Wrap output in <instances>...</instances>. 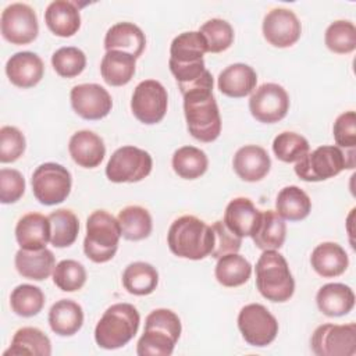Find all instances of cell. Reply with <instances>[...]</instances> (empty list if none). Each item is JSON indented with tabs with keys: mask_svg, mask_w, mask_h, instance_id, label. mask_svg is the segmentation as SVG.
Here are the masks:
<instances>
[{
	"mask_svg": "<svg viewBox=\"0 0 356 356\" xmlns=\"http://www.w3.org/2000/svg\"><path fill=\"white\" fill-rule=\"evenodd\" d=\"M121 227L117 218L104 210L93 211L86 221L85 254L95 263H106L117 252Z\"/></svg>",
	"mask_w": 356,
	"mask_h": 356,
	"instance_id": "cell-6",
	"label": "cell"
},
{
	"mask_svg": "<svg viewBox=\"0 0 356 356\" xmlns=\"http://www.w3.org/2000/svg\"><path fill=\"white\" fill-rule=\"evenodd\" d=\"M140 316L134 305H111L95 328V339L100 348L117 349L127 345L136 334Z\"/></svg>",
	"mask_w": 356,
	"mask_h": 356,
	"instance_id": "cell-4",
	"label": "cell"
},
{
	"mask_svg": "<svg viewBox=\"0 0 356 356\" xmlns=\"http://www.w3.org/2000/svg\"><path fill=\"white\" fill-rule=\"evenodd\" d=\"M71 106L85 120L104 118L113 107L110 93L97 83H81L71 89Z\"/></svg>",
	"mask_w": 356,
	"mask_h": 356,
	"instance_id": "cell-15",
	"label": "cell"
},
{
	"mask_svg": "<svg viewBox=\"0 0 356 356\" xmlns=\"http://www.w3.org/2000/svg\"><path fill=\"white\" fill-rule=\"evenodd\" d=\"M256 71L242 63L231 64L218 75V89L229 97H245L256 88Z\"/></svg>",
	"mask_w": 356,
	"mask_h": 356,
	"instance_id": "cell-24",
	"label": "cell"
},
{
	"mask_svg": "<svg viewBox=\"0 0 356 356\" xmlns=\"http://www.w3.org/2000/svg\"><path fill=\"white\" fill-rule=\"evenodd\" d=\"M15 238L21 249L38 250L46 248L50 241L49 217L40 213H28L22 216L15 227Z\"/></svg>",
	"mask_w": 356,
	"mask_h": 356,
	"instance_id": "cell-21",
	"label": "cell"
},
{
	"mask_svg": "<svg viewBox=\"0 0 356 356\" xmlns=\"http://www.w3.org/2000/svg\"><path fill=\"white\" fill-rule=\"evenodd\" d=\"M238 328L243 339L252 346H267L278 334L277 318L259 303H250L238 314Z\"/></svg>",
	"mask_w": 356,
	"mask_h": 356,
	"instance_id": "cell-10",
	"label": "cell"
},
{
	"mask_svg": "<svg viewBox=\"0 0 356 356\" xmlns=\"http://www.w3.org/2000/svg\"><path fill=\"white\" fill-rule=\"evenodd\" d=\"M168 106V96L165 88L154 79H146L136 85L131 108L134 115L143 124H156L160 122Z\"/></svg>",
	"mask_w": 356,
	"mask_h": 356,
	"instance_id": "cell-12",
	"label": "cell"
},
{
	"mask_svg": "<svg viewBox=\"0 0 356 356\" xmlns=\"http://www.w3.org/2000/svg\"><path fill=\"white\" fill-rule=\"evenodd\" d=\"M302 26L296 14L288 8H274L263 19V35L275 47H289L300 38Z\"/></svg>",
	"mask_w": 356,
	"mask_h": 356,
	"instance_id": "cell-16",
	"label": "cell"
},
{
	"mask_svg": "<svg viewBox=\"0 0 356 356\" xmlns=\"http://www.w3.org/2000/svg\"><path fill=\"white\" fill-rule=\"evenodd\" d=\"M47 28L57 36L70 38L81 26V15L76 3L67 0L51 1L44 13Z\"/></svg>",
	"mask_w": 356,
	"mask_h": 356,
	"instance_id": "cell-22",
	"label": "cell"
},
{
	"mask_svg": "<svg viewBox=\"0 0 356 356\" xmlns=\"http://www.w3.org/2000/svg\"><path fill=\"white\" fill-rule=\"evenodd\" d=\"M71 174L57 163L40 164L32 175V191L35 197L46 206L64 202L71 192Z\"/></svg>",
	"mask_w": 356,
	"mask_h": 356,
	"instance_id": "cell-9",
	"label": "cell"
},
{
	"mask_svg": "<svg viewBox=\"0 0 356 356\" xmlns=\"http://www.w3.org/2000/svg\"><path fill=\"white\" fill-rule=\"evenodd\" d=\"M10 305L15 314L22 317H32L43 309L44 295L39 286L21 284L13 289Z\"/></svg>",
	"mask_w": 356,
	"mask_h": 356,
	"instance_id": "cell-39",
	"label": "cell"
},
{
	"mask_svg": "<svg viewBox=\"0 0 356 356\" xmlns=\"http://www.w3.org/2000/svg\"><path fill=\"white\" fill-rule=\"evenodd\" d=\"M317 356H353L356 353V324H323L312 335Z\"/></svg>",
	"mask_w": 356,
	"mask_h": 356,
	"instance_id": "cell-11",
	"label": "cell"
},
{
	"mask_svg": "<svg viewBox=\"0 0 356 356\" xmlns=\"http://www.w3.org/2000/svg\"><path fill=\"white\" fill-rule=\"evenodd\" d=\"M217 281L228 288L243 285L252 274L250 263L238 253H228L218 259L216 264Z\"/></svg>",
	"mask_w": 356,
	"mask_h": 356,
	"instance_id": "cell-35",
	"label": "cell"
},
{
	"mask_svg": "<svg viewBox=\"0 0 356 356\" xmlns=\"http://www.w3.org/2000/svg\"><path fill=\"white\" fill-rule=\"evenodd\" d=\"M232 165L241 179L246 182H256L268 174L271 160L263 147L246 145L235 153Z\"/></svg>",
	"mask_w": 356,
	"mask_h": 356,
	"instance_id": "cell-19",
	"label": "cell"
},
{
	"mask_svg": "<svg viewBox=\"0 0 356 356\" xmlns=\"http://www.w3.org/2000/svg\"><path fill=\"white\" fill-rule=\"evenodd\" d=\"M309 149L307 139L295 132H281L273 140V152L284 163H298L309 153Z\"/></svg>",
	"mask_w": 356,
	"mask_h": 356,
	"instance_id": "cell-40",
	"label": "cell"
},
{
	"mask_svg": "<svg viewBox=\"0 0 356 356\" xmlns=\"http://www.w3.org/2000/svg\"><path fill=\"white\" fill-rule=\"evenodd\" d=\"M49 324L57 335H74L83 324V310L76 302L61 299L51 306L49 312Z\"/></svg>",
	"mask_w": 356,
	"mask_h": 356,
	"instance_id": "cell-29",
	"label": "cell"
},
{
	"mask_svg": "<svg viewBox=\"0 0 356 356\" xmlns=\"http://www.w3.org/2000/svg\"><path fill=\"white\" fill-rule=\"evenodd\" d=\"M159 282L157 270L145 261H135L125 267L122 273L124 288L138 296L152 293Z\"/></svg>",
	"mask_w": 356,
	"mask_h": 356,
	"instance_id": "cell-33",
	"label": "cell"
},
{
	"mask_svg": "<svg viewBox=\"0 0 356 356\" xmlns=\"http://www.w3.org/2000/svg\"><path fill=\"white\" fill-rule=\"evenodd\" d=\"M256 286L271 302H286L295 291V281L285 257L277 250H264L256 263Z\"/></svg>",
	"mask_w": 356,
	"mask_h": 356,
	"instance_id": "cell-5",
	"label": "cell"
},
{
	"mask_svg": "<svg viewBox=\"0 0 356 356\" xmlns=\"http://www.w3.org/2000/svg\"><path fill=\"white\" fill-rule=\"evenodd\" d=\"M68 150L72 160L85 168L97 167L106 154L103 139L88 129L78 131L71 136Z\"/></svg>",
	"mask_w": 356,
	"mask_h": 356,
	"instance_id": "cell-20",
	"label": "cell"
},
{
	"mask_svg": "<svg viewBox=\"0 0 356 356\" xmlns=\"http://www.w3.org/2000/svg\"><path fill=\"white\" fill-rule=\"evenodd\" d=\"M261 220V211L254 207L248 197H235L231 200L224 213V224L235 235L252 236Z\"/></svg>",
	"mask_w": 356,
	"mask_h": 356,
	"instance_id": "cell-17",
	"label": "cell"
},
{
	"mask_svg": "<svg viewBox=\"0 0 356 356\" xmlns=\"http://www.w3.org/2000/svg\"><path fill=\"white\" fill-rule=\"evenodd\" d=\"M327 47L338 54H348L356 49V28L350 21L332 22L324 36Z\"/></svg>",
	"mask_w": 356,
	"mask_h": 356,
	"instance_id": "cell-41",
	"label": "cell"
},
{
	"mask_svg": "<svg viewBox=\"0 0 356 356\" xmlns=\"http://www.w3.org/2000/svg\"><path fill=\"white\" fill-rule=\"evenodd\" d=\"M135 67L136 58L134 56L118 50H110L103 56L100 72L106 83L111 86H122L132 79Z\"/></svg>",
	"mask_w": 356,
	"mask_h": 356,
	"instance_id": "cell-30",
	"label": "cell"
},
{
	"mask_svg": "<svg viewBox=\"0 0 356 356\" xmlns=\"http://www.w3.org/2000/svg\"><path fill=\"white\" fill-rule=\"evenodd\" d=\"M249 110L260 122H278L289 110V96L278 83H263L252 93Z\"/></svg>",
	"mask_w": 356,
	"mask_h": 356,
	"instance_id": "cell-14",
	"label": "cell"
},
{
	"mask_svg": "<svg viewBox=\"0 0 356 356\" xmlns=\"http://www.w3.org/2000/svg\"><path fill=\"white\" fill-rule=\"evenodd\" d=\"M25 191L22 174L13 168L0 170V202L4 204L17 202Z\"/></svg>",
	"mask_w": 356,
	"mask_h": 356,
	"instance_id": "cell-47",
	"label": "cell"
},
{
	"mask_svg": "<svg viewBox=\"0 0 356 356\" xmlns=\"http://www.w3.org/2000/svg\"><path fill=\"white\" fill-rule=\"evenodd\" d=\"M209 165L207 156L195 146H182L172 156L174 171L185 179H196L202 177Z\"/></svg>",
	"mask_w": 356,
	"mask_h": 356,
	"instance_id": "cell-38",
	"label": "cell"
},
{
	"mask_svg": "<svg viewBox=\"0 0 356 356\" xmlns=\"http://www.w3.org/2000/svg\"><path fill=\"white\" fill-rule=\"evenodd\" d=\"M211 229L214 234V248L210 253L211 257L220 259L228 253H236L241 249L242 238L229 231L224 221H216L211 225Z\"/></svg>",
	"mask_w": 356,
	"mask_h": 356,
	"instance_id": "cell-46",
	"label": "cell"
},
{
	"mask_svg": "<svg viewBox=\"0 0 356 356\" xmlns=\"http://www.w3.org/2000/svg\"><path fill=\"white\" fill-rule=\"evenodd\" d=\"M50 222V242L54 248L71 246L78 236L79 221L76 216L68 209H60L49 216Z\"/></svg>",
	"mask_w": 356,
	"mask_h": 356,
	"instance_id": "cell-37",
	"label": "cell"
},
{
	"mask_svg": "<svg viewBox=\"0 0 356 356\" xmlns=\"http://www.w3.org/2000/svg\"><path fill=\"white\" fill-rule=\"evenodd\" d=\"M345 168H353L337 146H320L307 153L295 165L296 175L303 181L317 182L338 175Z\"/></svg>",
	"mask_w": 356,
	"mask_h": 356,
	"instance_id": "cell-7",
	"label": "cell"
},
{
	"mask_svg": "<svg viewBox=\"0 0 356 356\" xmlns=\"http://www.w3.org/2000/svg\"><path fill=\"white\" fill-rule=\"evenodd\" d=\"M51 353V343L49 337L35 327L19 328L11 341V346L4 352L8 355H33L49 356Z\"/></svg>",
	"mask_w": 356,
	"mask_h": 356,
	"instance_id": "cell-32",
	"label": "cell"
},
{
	"mask_svg": "<svg viewBox=\"0 0 356 356\" xmlns=\"http://www.w3.org/2000/svg\"><path fill=\"white\" fill-rule=\"evenodd\" d=\"M334 139L342 147L353 149L356 145V113L346 111L334 122Z\"/></svg>",
	"mask_w": 356,
	"mask_h": 356,
	"instance_id": "cell-48",
	"label": "cell"
},
{
	"mask_svg": "<svg viewBox=\"0 0 356 356\" xmlns=\"http://www.w3.org/2000/svg\"><path fill=\"white\" fill-rule=\"evenodd\" d=\"M207 51V42L197 31L184 32L174 38L170 47L168 65H189L203 60Z\"/></svg>",
	"mask_w": 356,
	"mask_h": 356,
	"instance_id": "cell-27",
	"label": "cell"
},
{
	"mask_svg": "<svg viewBox=\"0 0 356 356\" xmlns=\"http://www.w3.org/2000/svg\"><path fill=\"white\" fill-rule=\"evenodd\" d=\"M179 335V317L168 309H156L146 317L136 353L139 356H170Z\"/></svg>",
	"mask_w": 356,
	"mask_h": 356,
	"instance_id": "cell-3",
	"label": "cell"
},
{
	"mask_svg": "<svg viewBox=\"0 0 356 356\" xmlns=\"http://www.w3.org/2000/svg\"><path fill=\"white\" fill-rule=\"evenodd\" d=\"M153 167L152 156L135 146H122L117 149L107 165L106 175L111 182H138L146 178Z\"/></svg>",
	"mask_w": 356,
	"mask_h": 356,
	"instance_id": "cell-8",
	"label": "cell"
},
{
	"mask_svg": "<svg viewBox=\"0 0 356 356\" xmlns=\"http://www.w3.org/2000/svg\"><path fill=\"white\" fill-rule=\"evenodd\" d=\"M286 236V224L274 210L261 211V220L252 235L254 245L261 250H275L284 245Z\"/></svg>",
	"mask_w": 356,
	"mask_h": 356,
	"instance_id": "cell-31",
	"label": "cell"
},
{
	"mask_svg": "<svg viewBox=\"0 0 356 356\" xmlns=\"http://www.w3.org/2000/svg\"><path fill=\"white\" fill-rule=\"evenodd\" d=\"M199 32L204 36L207 42V51L210 53L224 51L234 42L232 26L229 25V22L220 18L209 19L200 26Z\"/></svg>",
	"mask_w": 356,
	"mask_h": 356,
	"instance_id": "cell-43",
	"label": "cell"
},
{
	"mask_svg": "<svg viewBox=\"0 0 356 356\" xmlns=\"http://www.w3.org/2000/svg\"><path fill=\"white\" fill-rule=\"evenodd\" d=\"M277 213L289 221H299L309 216L312 210L310 197L299 186L291 185L280 191L275 202Z\"/></svg>",
	"mask_w": 356,
	"mask_h": 356,
	"instance_id": "cell-34",
	"label": "cell"
},
{
	"mask_svg": "<svg viewBox=\"0 0 356 356\" xmlns=\"http://www.w3.org/2000/svg\"><path fill=\"white\" fill-rule=\"evenodd\" d=\"M53 281L61 291L74 292L83 286L86 270L76 260H61L53 270Z\"/></svg>",
	"mask_w": 356,
	"mask_h": 356,
	"instance_id": "cell-44",
	"label": "cell"
},
{
	"mask_svg": "<svg viewBox=\"0 0 356 356\" xmlns=\"http://www.w3.org/2000/svg\"><path fill=\"white\" fill-rule=\"evenodd\" d=\"M167 242L175 256L200 260L211 253L214 248V234L211 227L197 217L182 216L171 224Z\"/></svg>",
	"mask_w": 356,
	"mask_h": 356,
	"instance_id": "cell-2",
	"label": "cell"
},
{
	"mask_svg": "<svg viewBox=\"0 0 356 356\" xmlns=\"http://www.w3.org/2000/svg\"><path fill=\"white\" fill-rule=\"evenodd\" d=\"M54 254L46 248L38 250L19 249L15 253V268L28 280H46L54 270Z\"/></svg>",
	"mask_w": 356,
	"mask_h": 356,
	"instance_id": "cell-28",
	"label": "cell"
},
{
	"mask_svg": "<svg viewBox=\"0 0 356 356\" xmlns=\"http://www.w3.org/2000/svg\"><path fill=\"white\" fill-rule=\"evenodd\" d=\"M121 235L128 241H140L150 235L153 222L150 213L140 206H128L118 213Z\"/></svg>",
	"mask_w": 356,
	"mask_h": 356,
	"instance_id": "cell-36",
	"label": "cell"
},
{
	"mask_svg": "<svg viewBox=\"0 0 356 356\" xmlns=\"http://www.w3.org/2000/svg\"><path fill=\"white\" fill-rule=\"evenodd\" d=\"M316 302L323 314L328 317H341L353 309L355 293L345 284H325L318 289Z\"/></svg>",
	"mask_w": 356,
	"mask_h": 356,
	"instance_id": "cell-25",
	"label": "cell"
},
{
	"mask_svg": "<svg viewBox=\"0 0 356 356\" xmlns=\"http://www.w3.org/2000/svg\"><path fill=\"white\" fill-rule=\"evenodd\" d=\"M310 263L318 275L332 278L345 273L349 259L341 245L335 242H323L314 248Z\"/></svg>",
	"mask_w": 356,
	"mask_h": 356,
	"instance_id": "cell-26",
	"label": "cell"
},
{
	"mask_svg": "<svg viewBox=\"0 0 356 356\" xmlns=\"http://www.w3.org/2000/svg\"><path fill=\"white\" fill-rule=\"evenodd\" d=\"M25 150V136L15 127H3L0 129V161L13 163L18 160Z\"/></svg>",
	"mask_w": 356,
	"mask_h": 356,
	"instance_id": "cell-45",
	"label": "cell"
},
{
	"mask_svg": "<svg viewBox=\"0 0 356 356\" xmlns=\"http://www.w3.org/2000/svg\"><path fill=\"white\" fill-rule=\"evenodd\" d=\"M146 46L145 33L132 22H118L113 25L104 38L107 51L118 50L138 58Z\"/></svg>",
	"mask_w": 356,
	"mask_h": 356,
	"instance_id": "cell-23",
	"label": "cell"
},
{
	"mask_svg": "<svg viewBox=\"0 0 356 356\" xmlns=\"http://www.w3.org/2000/svg\"><path fill=\"white\" fill-rule=\"evenodd\" d=\"M51 64L60 76L74 78L85 70L86 56L81 49L74 46L60 47L51 56Z\"/></svg>",
	"mask_w": 356,
	"mask_h": 356,
	"instance_id": "cell-42",
	"label": "cell"
},
{
	"mask_svg": "<svg viewBox=\"0 0 356 356\" xmlns=\"http://www.w3.org/2000/svg\"><path fill=\"white\" fill-rule=\"evenodd\" d=\"M44 65L42 58L32 51H18L6 64V74L11 83L18 88H32L43 78Z\"/></svg>",
	"mask_w": 356,
	"mask_h": 356,
	"instance_id": "cell-18",
	"label": "cell"
},
{
	"mask_svg": "<svg viewBox=\"0 0 356 356\" xmlns=\"http://www.w3.org/2000/svg\"><path fill=\"white\" fill-rule=\"evenodd\" d=\"M39 25L33 8L24 3H13L1 13V35L13 44H28L38 36Z\"/></svg>",
	"mask_w": 356,
	"mask_h": 356,
	"instance_id": "cell-13",
	"label": "cell"
},
{
	"mask_svg": "<svg viewBox=\"0 0 356 356\" xmlns=\"http://www.w3.org/2000/svg\"><path fill=\"white\" fill-rule=\"evenodd\" d=\"M213 86H199L184 93V113L189 134L204 143L213 142L221 132V117L213 96Z\"/></svg>",
	"mask_w": 356,
	"mask_h": 356,
	"instance_id": "cell-1",
	"label": "cell"
}]
</instances>
